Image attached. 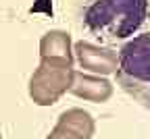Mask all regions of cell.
<instances>
[{
	"label": "cell",
	"mask_w": 150,
	"mask_h": 139,
	"mask_svg": "<svg viewBox=\"0 0 150 139\" xmlns=\"http://www.w3.org/2000/svg\"><path fill=\"white\" fill-rule=\"evenodd\" d=\"M150 17L148 0H83V27L100 42L131 37Z\"/></svg>",
	"instance_id": "obj_1"
},
{
	"label": "cell",
	"mask_w": 150,
	"mask_h": 139,
	"mask_svg": "<svg viewBox=\"0 0 150 139\" xmlns=\"http://www.w3.org/2000/svg\"><path fill=\"white\" fill-rule=\"evenodd\" d=\"M40 58H56V60L73 62V44L71 35L63 29H50L40 39Z\"/></svg>",
	"instance_id": "obj_7"
},
{
	"label": "cell",
	"mask_w": 150,
	"mask_h": 139,
	"mask_svg": "<svg viewBox=\"0 0 150 139\" xmlns=\"http://www.w3.org/2000/svg\"><path fill=\"white\" fill-rule=\"evenodd\" d=\"M73 62L40 58V65L29 77V98L38 106H52L69 91L73 79Z\"/></svg>",
	"instance_id": "obj_3"
},
{
	"label": "cell",
	"mask_w": 150,
	"mask_h": 139,
	"mask_svg": "<svg viewBox=\"0 0 150 139\" xmlns=\"http://www.w3.org/2000/svg\"><path fill=\"white\" fill-rule=\"evenodd\" d=\"M73 56L77 65L94 75H115L117 67H119V54L110 48H102L96 44H90V42H77L73 46Z\"/></svg>",
	"instance_id": "obj_4"
},
{
	"label": "cell",
	"mask_w": 150,
	"mask_h": 139,
	"mask_svg": "<svg viewBox=\"0 0 150 139\" xmlns=\"http://www.w3.org/2000/svg\"><path fill=\"white\" fill-rule=\"evenodd\" d=\"M0 139H2V135H0Z\"/></svg>",
	"instance_id": "obj_8"
},
{
	"label": "cell",
	"mask_w": 150,
	"mask_h": 139,
	"mask_svg": "<svg viewBox=\"0 0 150 139\" xmlns=\"http://www.w3.org/2000/svg\"><path fill=\"white\" fill-rule=\"evenodd\" d=\"M96 133V123L88 110L69 108L59 114L54 129L46 139H92Z\"/></svg>",
	"instance_id": "obj_5"
},
{
	"label": "cell",
	"mask_w": 150,
	"mask_h": 139,
	"mask_svg": "<svg viewBox=\"0 0 150 139\" xmlns=\"http://www.w3.org/2000/svg\"><path fill=\"white\" fill-rule=\"evenodd\" d=\"M117 83L144 108H150V29L131 35L119 50Z\"/></svg>",
	"instance_id": "obj_2"
},
{
	"label": "cell",
	"mask_w": 150,
	"mask_h": 139,
	"mask_svg": "<svg viewBox=\"0 0 150 139\" xmlns=\"http://www.w3.org/2000/svg\"><path fill=\"white\" fill-rule=\"evenodd\" d=\"M112 91V83L102 75H94V73H83V71H73V79L69 85V93H73L75 98H81L86 102H96L102 104L106 100H110Z\"/></svg>",
	"instance_id": "obj_6"
}]
</instances>
